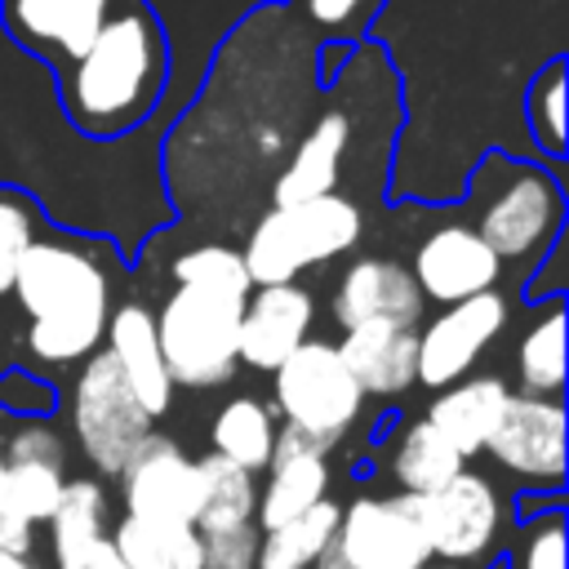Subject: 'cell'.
Returning <instances> with one entry per match:
<instances>
[{
    "label": "cell",
    "mask_w": 569,
    "mask_h": 569,
    "mask_svg": "<svg viewBox=\"0 0 569 569\" xmlns=\"http://www.w3.org/2000/svg\"><path fill=\"white\" fill-rule=\"evenodd\" d=\"M338 511L342 507L333 498H320L302 516H293V520H284L276 529H262L258 533V560H253V569H311L320 560V551L333 547Z\"/></svg>",
    "instance_id": "obj_27"
},
{
    "label": "cell",
    "mask_w": 569,
    "mask_h": 569,
    "mask_svg": "<svg viewBox=\"0 0 569 569\" xmlns=\"http://www.w3.org/2000/svg\"><path fill=\"white\" fill-rule=\"evenodd\" d=\"M53 569H124L107 529V489L98 476H67L49 516Z\"/></svg>",
    "instance_id": "obj_17"
},
{
    "label": "cell",
    "mask_w": 569,
    "mask_h": 569,
    "mask_svg": "<svg viewBox=\"0 0 569 569\" xmlns=\"http://www.w3.org/2000/svg\"><path fill=\"white\" fill-rule=\"evenodd\" d=\"M102 342H107L102 351L116 360L120 378L129 382L133 400H138L151 418L169 413V405H173V378H169L164 356H160L156 311H151L147 302H120V307H111Z\"/></svg>",
    "instance_id": "obj_20"
},
{
    "label": "cell",
    "mask_w": 569,
    "mask_h": 569,
    "mask_svg": "<svg viewBox=\"0 0 569 569\" xmlns=\"http://www.w3.org/2000/svg\"><path fill=\"white\" fill-rule=\"evenodd\" d=\"M111 542L124 569H200L204 565L200 529L178 525V520H147V516L124 511L111 529Z\"/></svg>",
    "instance_id": "obj_23"
},
{
    "label": "cell",
    "mask_w": 569,
    "mask_h": 569,
    "mask_svg": "<svg viewBox=\"0 0 569 569\" xmlns=\"http://www.w3.org/2000/svg\"><path fill=\"white\" fill-rule=\"evenodd\" d=\"M365 391L329 338H307L271 369V413L307 445L329 453L365 413Z\"/></svg>",
    "instance_id": "obj_5"
},
{
    "label": "cell",
    "mask_w": 569,
    "mask_h": 569,
    "mask_svg": "<svg viewBox=\"0 0 569 569\" xmlns=\"http://www.w3.org/2000/svg\"><path fill=\"white\" fill-rule=\"evenodd\" d=\"M525 124L547 160L565 156V58H547L525 84Z\"/></svg>",
    "instance_id": "obj_29"
},
{
    "label": "cell",
    "mask_w": 569,
    "mask_h": 569,
    "mask_svg": "<svg viewBox=\"0 0 569 569\" xmlns=\"http://www.w3.org/2000/svg\"><path fill=\"white\" fill-rule=\"evenodd\" d=\"M511 373L520 396H560L565 391V298L551 293L533 307L525 333L511 351Z\"/></svg>",
    "instance_id": "obj_22"
},
{
    "label": "cell",
    "mask_w": 569,
    "mask_h": 569,
    "mask_svg": "<svg viewBox=\"0 0 569 569\" xmlns=\"http://www.w3.org/2000/svg\"><path fill=\"white\" fill-rule=\"evenodd\" d=\"M58 391L49 378L31 369H4L0 373V413L9 418H53Z\"/></svg>",
    "instance_id": "obj_35"
},
{
    "label": "cell",
    "mask_w": 569,
    "mask_h": 569,
    "mask_svg": "<svg viewBox=\"0 0 569 569\" xmlns=\"http://www.w3.org/2000/svg\"><path fill=\"white\" fill-rule=\"evenodd\" d=\"M351 378L360 382L365 396L373 400H400L413 391V369H418V329L396 325V320H360L342 329L333 342Z\"/></svg>",
    "instance_id": "obj_19"
},
{
    "label": "cell",
    "mask_w": 569,
    "mask_h": 569,
    "mask_svg": "<svg viewBox=\"0 0 569 569\" xmlns=\"http://www.w3.org/2000/svg\"><path fill=\"white\" fill-rule=\"evenodd\" d=\"M365 240V204L356 196L329 191L298 204H267L249 227L240 258L253 284H289L311 267L351 253Z\"/></svg>",
    "instance_id": "obj_4"
},
{
    "label": "cell",
    "mask_w": 569,
    "mask_h": 569,
    "mask_svg": "<svg viewBox=\"0 0 569 569\" xmlns=\"http://www.w3.org/2000/svg\"><path fill=\"white\" fill-rule=\"evenodd\" d=\"M493 569H502V565H493Z\"/></svg>",
    "instance_id": "obj_42"
},
{
    "label": "cell",
    "mask_w": 569,
    "mask_h": 569,
    "mask_svg": "<svg viewBox=\"0 0 569 569\" xmlns=\"http://www.w3.org/2000/svg\"><path fill=\"white\" fill-rule=\"evenodd\" d=\"M120 4L124 0H0V27L22 53L58 71L120 13Z\"/></svg>",
    "instance_id": "obj_14"
},
{
    "label": "cell",
    "mask_w": 569,
    "mask_h": 569,
    "mask_svg": "<svg viewBox=\"0 0 569 569\" xmlns=\"http://www.w3.org/2000/svg\"><path fill=\"white\" fill-rule=\"evenodd\" d=\"M0 467H4V453H0Z\"/></svg>",
    "instance_id": "obj_41"
},
{
    "label": "cell",
    "mask_w": 569,
    "mask_h": 569,
    "mask_svg": "<svg viewBox=\"0 0 569 569\" xmlns=\"http://www.w3.org/2000/svg\"><path fill=\"white\" fill-rule=\"evenodd\" d=\"M422 569H471V565H445V560H427Z\"/></svg>",
    "instance_id": "obj_40"
},
{
    "label": "cell",
    "mask_w": 569,
    "mask_h": 569,
    "mask_svg": "<svg viewBox=\"0 0 569 569\" xmlns=\"http://www.w3.org/2000/svg\"><path fill=\"white\" fill-rule=\"evenodd\" d=\"M316 293L298 280L289 284H253L240 307V365L271 373L293 347L311 338Z\"/></svg>",
    "instance_id": "obj_15"
},
{
    "label": "cell",
    "mask_w": 569,
    "mask_h": 569,
    "mask_svg": "<svg viewBox=\"0 0 569 569\" xmlns=\"http://www.w3.org/2000/svg\"><path fill=\"white\" fill-rule=\"evenodd\" d=\"M262 485H258V507H253V525L276 529L293 516H302L307 507H316L320 498H329V453H320L316 445H307L298 431L280 427L276 449L262 467Z\"/></svg>",
    "instance_id": "obj_18"
},
{
    "label": "cell",
    "mask_w": 569,
    "mask_h": 569,
    "mask_svg": "<svg viewBox=\"0 0 569 569\" xmlns=\"http://www.w3.org/2000/svg\"><path fill=\"white\" fill-rule=\"evenodd\" d=\"M502 569H565V502L516 520Z\"/></svg>",
    "instance_id": "obj_31"
},
{
    "label": "cell",
    "mask_w": 569,
    "mask_h": 569,
    "mask_svg": "<svg viewBox=\"0 0 569 569\" xmlns=\"http://www.w3.org/2000/svg\"><path fill=\"white\" fill-rule=\"evenodd\" d=\"M280 4L325 53V49H356L360 40H369V27L387 0H280Z\"/></svg>",
    "instance_id": "obj_28"
},
{
    "label": "cell",
    "mask_w": 569,
    "mask_h": 569,
    "mask_svg": "<svg viewBox=\"0 0 569 569\" xmlns=\"http://www.w3.org/2000/svg\"><path fill=\"white\" fill-rule=\"evenodd\" d=\"M120 498L129 516H147V520H178V525H196L200 511V471L196 458L169 440V436H147L129 462L120 467Z\"/></svg>",
    "instance_id": "obj_13"
},
{
    "label": "cell",
    "mask_w": 569,
    "mask_h": 569,
    "mask_svg": "<svg viewBox=\"0 0 569 569\" xmlns=\"http://www.w3.org/2000/svg\"><path fill=\"white\" fill-rule=\"evenodd\" d=\"M511 396V382L502 373H467L449 387H440L427 400V422L458 449L462 462H471L476 453H485L489 431L498 427V413Z\"/></svg>",
    "instance_id": "obj_21"
},
{
    "label": "cell",
    "mask_w": 569,
    "mask_h": 569,
    "mask_svg": "<svg viewBox=\"0 0 569 569\" xmlns=\"http://www.w3.org/2000/svg\"><path fill=\"white\" fill-rule=\"evenodd\" d=\"M311 569H351V565H347V556H342L338 547H325V551H320V560H316Z\"/></svg>",
    "instance_id": "obj_38"
},
{
    "label": "cell",
    "mask_w": 569,
    "mask_h": 569,
    "mask_svg": "<svg viewBox=\"0 0 569 569\" xmlns=\"http://www.w3.org/2000/svg\"><path fill=\"white\" fill-rule=\"evenodd\" d=\"M467 213L502 267H542L565 231V191L542 160L485 151L467 178Z\"/></svg>",
    "instance_id": "obj_3"
},
{
    "label": "cell",
    "mask_w": 569,
    "mask_h": 569,
    "mask_svg": "<svg viewBox=\"0 0 569 569\" xmlns=\"http://www.w3.org/2000/svg\"><path fill=\"white\" fill-rule=\"evenodd\" d=\"M4 462H44L67 471V436L49 418H18V427L0 445Z\"/></svg>",
    "instance_id": "obj_34"
},
{
    "label": "cell",
    "mask_w": 569,
    "mask_h": 569,
    "mask_svg": "<svg viewBox=\"0 0 569 569\" xmlns=\"http://www.w3.org/2000/svg\"><path fill=\"white\" fill-rule=\"evenodd\" d=\"M44 209L31 191L22 187H9L0 182V298L9 293L13 284V271H18V258L31 249L36 236H44Z\"/></svg>",
    "instance_id": "obj_32"
},
{
    "label": "cell",
    "mask_w": 569,
    "mask_h": 569,
    "mask_svg": "<svg viewBox=\"0 0 569 569\" xmlns=\"http://www.w3.org/2000/svg\"><path fill=\"white\" fill-rule=\"evenodd\" d=\"M565 400L560 396H520L511 391L498 427L485 440V453L538 493L565 489Z\"/></svg>",
    "instance_id": "obj_10"
},
{
    "label": "cell",
    "mask_w": 569,
    "mask_h": 569,
    "mask_svg": "<svg viewBox=\"0 0 569 569\" xmlns=\"http://www.w3.org/2000/svg\"><path fill=\"white\" fill-rule=\"evenodd\" d=\"M71 436L76 449L84 453V462L102 476H120V467L129 462V453L151 436V413L133 400L129 382L120 378L116 360L98 347L93 356H84L76 365L71 378Z\"/></svg>",
    "instance_id": "obj_7"
},
{
    "label": "cell",
    "mask_w": 569,
    "mask_h": 569,
    "mask_svg": "<svg viewBox=\"0 0 569 569\" xmlns=\"http://www.w3.org/2000/svg\"><path fill=\"white\" fill-rule=\"evenodd\" d=\"M333 547L351 569H422L431 547L409 493H360L338 511Z\"/></svg>",
    "instance_id": "obj_12"
},
{
    "label": "cell",
    "mask_w": 569,
    "mask_h": 569,
    "mask_svg": "<svg viewBox=\"0 0 569 569\" xmlns=\"http://www.w3.org/2000/svg\"><path fill=\"white\" fill-rule=\"evenodd\" d=\"M462 467L467 462L458 458V449L427 418L405 422L396 445L387 449V462H382V471L396 485V493H431L445 480H453Z\"/></svg>",
    "instance_id": "obj_24"
},
{
    "label": "cell",
    "mask_w": 569,
    "mask_h": 569,
    "mask_svg": "<svg viewBox=\"0 0 569 569\" xmlns=\"http://www.w3.org/2000/svg\"><path fill=\"white\" fill-rule=\"evenodd\" d=\"M53 76L62 116L76 133L107 142L138 129L169 84V31L156 4L124 0L120 13Z\"/></svg>",
    "instance_id": "obj_1"
},
{
    "label": "cell",
    "mask_w": 569,
    "mask_h": 569,
    "mask_svg": "<svg viewBox=\"0 0 569 569\" xmlns=\"http://www.w3.org/2000/svg\"><path fill=\"white\" fill-rule=\"evenodd\" d=\"M511 325V302L502 289H485L476 298L440 307L431 320L418 325V369L413 387L440 391L476 369V360L507 333Z\"/></svg>",
    "instance_id": "obj_9"
},
{
    "label": "cell",
    "mask_w": 569,
    "mask_h": 569,
    "mask_svg": "<svg viewBox=\"0 0 569 569\" xmlns=\"http://www.w3.org/2000/svg\"><path fill=\"white\" fill-rule=\"evenodd\" d=\"M204 565L200 569H253L258 560V525H240L227 533H200Z\"/></svg>",
    "instance_id": "obj_36"
},
{
    "label": "cell",
    "mask_w": 569,
    "mask_h": 569,
    "mask_svg": "<svg viewBox=\"0 0 569 569\" xmlns=\"http://www.w3.org/2000/svg\"><path fill=\"white\" fill-rule=\"evenodd\" d=\"M409 276L422 293V302L449 307L462 298H476L485 289H498L507 267L498 262V253L476 236V227L467 218H445L436 227H427L413 240L409 253Z\"/></svg>",
    "instance_id": "obj_11"
},
{
    "label": "cell",
    "mask_w": 569,
    "mask_h": 569,
    "mask_svg": "<svg viewBox=\"0 0 569 569\" xmlns=\"http://www.w3.org/2000/svg\"><path fill=\"white\" fill-rule=\"evenodd\" d=\"M413 516L422 525V538L431 547V560L445 565H476L507 538V498L485 471L462 467L453 480H445L431 493H409Z\"/></svg>",
    "instance_id": "obj_8"
},
{
    "label": "cell",
    "mask_w": 569,
    "mask_h": 569,
    "mask_svg": "<svg viewBox=\"0 0 569 569\" xmlns=\"http://www.w3.org/2000/svg\"><path fill=\"white\" fill-rule=\"evenodd\" d=\"M67 471L62 467H44V462H4L0 467V498L22 511L31 525H49L58 498H62Z\"/></svg>",
    "instance_id": "obj_33"
},
{
    "label": "cell",
    "mask_w": 569,
    "mask_h": 569,
    "mask_svg": "<svg viewBox=\"0 0 569 569\" xmlns=\"http://www.w3.org/2000/svg\"><path fill=\"white\" fill-rule=\"evenodd\" d=\"M329 311L338 329H351L360 320H396V325L418 329L427 316V302L405 262L382 258V253H360L342 267Z\"/></svg>",
    "instance_id": "obj_16"
},
{
    "label": "cell",
    "mask_w": 569,
    "mask_h": 569,
    "mask_svg": "<svg viewBox=\"0 0 569 569\" xmlns=\"http://www.w3.org/2000/svg\"><path fill=\"white\" fill-rule=\"evenodd\" d=\"M200 471V511H196V529L200 533H227L240 525H253V507H258V476L227 462L222 453H200L196 458Z\"/></svg>",
    "instance_id": "obj_26"
},
{
    "label": "cell",
    "mask_w": 569,
    "mask_h": 569,
    "mask_svg": "<svg viewBox=\"0 0 569 569\" xmlns=\"http://www.w3.org/2000/svg\"><path fill=\"white\" fill-rule=\"evenodd\" d=\"M280 436V418L258 396H231L209 422V449L244 471H262Z\"/></svg>",
    "instance_id": "obj_25"
},
{
    "label": "cell",
    "mask_w": 569,
    "mask_h": 569,
    "mask_svg": "<svg viewBox=\"0 0 569 569\" xmlns=\"http://www.w3.org/2000/svg\"><path fill=\"white\" fill-rule=\"evenodd\" d=\"M31 542H36V525L0 498V551H4V556H27Z\"/></svg>",
    "instance_id": "obj_37"
},
{
    "label": "cell",
    "mask_w": 569,
    "mask_h": 569,
    "mask_svg": "<svg viewBox=\"0 0 569 569\" xmlns=\"http://www.w3.org/2000/svg\"><path fill=\"white\" fill-rule=\"evenodd\" d=\"M9 293L27 316V351L40 365H80L102 347L116 284L98 240L36 236L18 258Z\"/></svg>",
    "instance_id": "obj_2"
},
{
    "label": "cell",
    "mask_w": 569,
    "mask_h": 569,
    "mask_svg": "<svg viewBox=\"0 0 569 569\" xmlns=\"http://www.w3.org/2000/svg\"><path fill=\"white\" fill-rule=\"evenodd\" d=\"M240 307L244 298L236 293H213V289H191L178 284L160 311H156V338L164 369L173 378V391H209L231 382L240 369Z\"/></svg>",
    "instance_id": "obj_6"
},
{
    "label": "cell",
    "mask_w": 569,
    "mask_h": 569,
    "mask_svg": "<svg viewBox=\"0 0 569 569\" xmlns=\"http://www.w3.org/2000/svg\"><path fill=\"white\" fill-rule=\"evenodd\" d=\"M169 276H173L178 284L213 289V293H236V298H249V289H253L240 249H236V244H222V240H204V244L182 249V253L169 262Z\"/></svg>",
    "instance_id": "obj_30"
},
{
    "label": "cell",
    "mask_w": 569,
    "mask_h": 569,
    "mask_svg": "<svg viewBox=\"0 0 569 569\" xmlns=\"http://www.w3.org/2000/svg\"><path fill=\"white\" fill-rule=\"evenodd\" d=\"M0 569H36V565H31V556H4L0 551Z\"/></svg>",
    "instance_id": "obj_39"
}]
</instances>
